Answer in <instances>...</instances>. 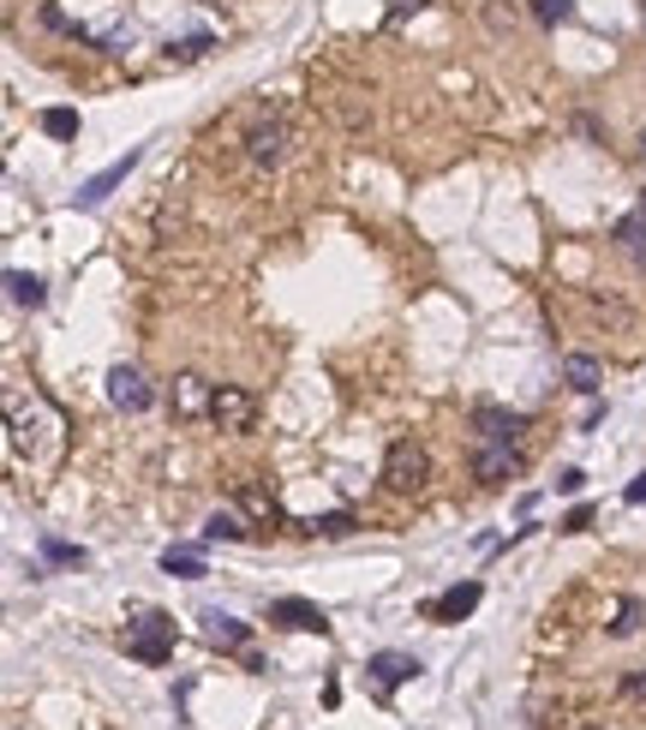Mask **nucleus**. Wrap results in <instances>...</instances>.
<instances>
[{
    "instance_id": "obj_15",
    "label": "nucleus",
    "mask_w": 646,
    "mask_h": 730,
    "mask_svg": "<svg viewBox=\"0 0 646 730\" xmlns=\"http://www.w3.org/2000/svg\"><path fill=\"white\" fill-rule=\"evenodd\" d=\"M204 539H210V545H240L246 539V509H216V515L204 521Z\"/></svg>"
},
{
    "instance_id": "obj_6",
    "label": "nucleus",
    "mask_w": 646,
    "mask_h": 730,
    "mask_svg": "<svg viewBox=\"0 0 646 730\" xmlns=\"http://www.w3.org/2000/svg\"><path fill=\"white\" fill-rule=\"evenodd\" d=\"M288 126L282 121H258L252 133H246V156H252V168H282L288 163Z\"/></svg>"
},
{
    "instance_id": "obj_24",
    "label": "nucleus",
    "mask_w": 646,
    "mask_h": 730,
    "mask_svg": "<svg viewBox=\"0 0 646 730\" xmlns=\"http://www.w3.org/2000/svg\"><path fill=\"white\" fill-rule=\"evenodd\" d=\"M533 19L539 24H563L569 19V0H533Z\"/></svg>"
},
{
    "instance_id": "obj_17",
    "label": "nucleus",
    "mask_w": 646,
    "mask_h": 730,
    "mask_svg": "<svg viewBox=\"0 0 646 730\" xmlns=\"http://www.w3.org/2000/svg\"><path fill=\"white\" fill-rule=\"evenodd\" d=\"M162 569H168L174 581H204V575H210L204 557H198V551H186V545H168V551H162Z\"/></svg>"
},
{
    "instance_id": "obj_27",
    "label": "nucleus",
    "mask_w": 646,
    "mask_h": 730,
    "mask_svg": "<svg viewBox=\"0 0 646 730\" xmlns=\"http://www.w3.org/2000/svg\"><path fill=\"white\" fill-rule=\"evenodd\" d=\"M586 486V473H581V467H569V473L563 479H556V491H569V498H575V491Z\"/></svg>"
},
{
    "instance_id": "obj_4",
    "label": "nucleus",
    "mask_w": 646,
    "mask_h": 730,
    "mask_svg": "<svg viewBox=\"0 0 646 730\" xmlns=\"http://www.w3.org/2000/svg\"><path fill=\"white\" fill-rule=\"evenodd\" d=\"M473 431H479V444H515V437L527 431V414L497 407V401H479L473 407Z\"/></svg>"
},
{
    "instance_id": "obj_25",
    "label": "nucleus",
    "mask_w": 646,
    "mask_h": 730,
    "mask_svg": "<svg viewBox=\"0 0 646 730\" xmlns=\"http://www.w3.org/2000/svg\"><path fill=\"white\" fill-rule=\"evenodd\" d=\"M623 700H646V670H628L623 677Z\"/></svg>"
},
{
    "instance_id": "obj_21",
    "label": "nucleus",
    "mask_w": 646,
    "mask_h": 730,
    "mask_svg": "<svg viewBox=\"0 0 646 730\" xmlns=\"http://www.w3.org/2000/svg\"><path fill=\"white\" fill-rule=\"evenodd\" d=\"M640 635V598H616V617H611V640Z\"/></svg>"
},
{
    "instance_id": "obj_16",
    "label": "nucleus",
    "mask_w": 646,
    "mask_h": 730,
    "mask_svg": "<svg viewBox=\"0 0 646 730\" xmlns=\"http://www.w3.org/2000/svg\"><path fill=\"white\" fill-rule=\"evenodd\" d=\"M616 246H623V252L646 270V216H640V210H628L623 222H616Z\"/></svg>"
},
{
    "instance_id": "obj_9",
    "label": "nucleus",
    "mask_w": 646,
    "mask_h": 730,
    "mask_svg": "<svg viewBox=\"0 0 646 730\" xmlns=\"http://www.w3.org/2000/svg\"><path fill=\"white\" fill-rule=\"evenodd\" d=\"M479 598H485L479 581H455L449 593H437L431 605H425V617H431V623H461V617H473Z\"/></svg>"
},
{
    "instance_id": "obj_18",
    "label": "nucleus",
    "mask_w": 646,
    "mask_h": 730,
    "mask_svg": "<svg viewBox=\"0 0 646 730\" xmlns=\"http://www.w3.org/2000/svg\"><path fill=\"white\" fill-rule=\"evenodd\" d=\"M7 294H12V305H24V312H37V305L49 300V288H42L37 275H24V270H7Z\"/></svg>"
},
{
    "instance_id": "obj_12",
    "label": "nucleus",
    "mask_w": 646,
    "mask_h": 730,
    "mask_svg": "<svg viewBox=\"0 0 646 730\" xmlns=\"http://www.w3.org/2000/svg\"><path fill=\"white\" fill-rule=\"evenodd\" d=\"M210 401H216V389L204 384L198 372H180V377H174V419H198V414H210Z\"/></svg>"
},
{
    "instance_id": "obj_10",
    "label": "nucleus",
    "mask_w": 646,
    "mask_h": 730,
    "mask_svg": "<svg viewBox=\"0 0 646 730\" xmlns=\"http://www.w3.org/2000/svg\"><path fill=\"white\" fill-rule=\"evenodd\" d=\"M108 401L121 407V414H144V407H150V384H144L138 365H114L108 372Z\"/></svg>"
},
{
    "instance_id": "obj_20",
    "label": "nucleus",
    "mask_w": 646,
    "mask_h": 730,
    "mask_svg": "<svg viewBox=\"0 0 646 730\" xmlns=\"http://www.w3.org/2000/svg\"><path fill=\"white\" fill-rule=\"evenodd\" d=\"M305 533H317V539H347V533H354V515H347V509H330V515H312V521H305Z\"/></svg>"
},
{
    "instance_id": "obj_28",
    "label": "nucleus",
    "mask_w": 646,
    "mask_h": 730,
    "mask_svg": "<svg viewBox=\"0 0 646 730\" xmlns=\"http://www.w3.org/2000/svg\"><path fill=\"white\" fill-rule=\"evenodd\" d=\"M419 7H425V0H389V24H402L407 12H419Z\"/></svg>"
},
{
    "instance_id": "obj_5",
    "label": "nucleus",
    "mask_w": 646,
    "mask_h": 730,
    "mask_svg": "<svg viewBox=\"0 0 646 730\" xmlns=\"http://www.w3.org/2000/svg\"><path fill=\"white\" fill-rule=\"evenodd\" d=\"M521 449L515 444H479V456H473V479L479 486H509V479L521 473Z\"/></svg>"
},
{
    "instance_id": "obj_13",
    "label": "nucleus",
    "mask_w": 646,
    "mask_h": 730,
    "mask_svg": "<svg viewBox=\"0 0 646 730\" xmlns=\"http://www.w3.org/2000/svg\"><path fill=\"white\" fill-rule=\"evenodd\" d=\"M204 635H210L222 653H246V635L252 629H246L240 617H228V611H204Z\"/></svg>"
},
{
    "instance_id": "obj_26",
    "label": "nucleus",
    "mask_w": 646,
    "mask_h": 730,
    "mask_svg": "<svg viewBox=\"0 0 646 730\" xmlns=\"http://www.w3.org/2000/svg\"><path fill=\"white\" fill-rule=\"evenodd\" d=\"M42 551H49V557H54V563H84V551H72V545H61V539H49V545H42Z\"/></svg>"
},
{
    "instance_id": "obj_3",
    "label": "nucleus",
    "mask_w": 646,
    "mask_h": 730,
    "mask_svg": "<svg viewBox=\"0 0 646 730\" xmlns=\"http://www.w3.org/2000/svg\"><path fill=\"white\" fill-rule=\"evenodd\" d=\"M210 419H216L222 431H252V419H258V396H252V389H240V384H216Z\"/></svg>"
},
{
    "instance_id": "obj_19",
    "label": "nucleus",
    "mask_w": 646,
    "mask_h": 730,
    "mask_svg": "<svg viewBox=\"0 0 646 730\" xmlns=\"http://www.w3.org/2000/svg\"><path fill=\"white\" fill-rule=\"evenodd\" d=\"M240 509H246L252 521H275V515H282V503H275L263 486H252V479H240Z\"/></svg>"
},
{
    "instance_id": "obj_11",
    "label": "nucleus",
    "mask_w": 646,
    "mask_h": 730,
    "mask_svg": "<svg viewBox=\"0 0 646 730\" xmlns=\"http://www.w3.org/2000/svg\"><path fill=\"white\" fill-rule=\"evenodd\" d=\"M365 670H372L377 695H389V689H402V682H414V677H419L425 665L414 659V653H377V659L365 665Z\"/></svg>"
},
{
    "instance_id": "obj_32",
    "label": "nucleus",
    "mask_w": 646,
    "mask_h": 730,
    "mask_svg": "<svg viewBox=\"0 0 646 730\" xmlns=\"http://www.w3.org/2000/svg\"><path fill=\"white\" fill-rule=\"evenodd\" d=\"M586 730H605V724H586Z\"/></svg>"
},
{
    "instance_id": "obj_2",
    "label": "nucleus",
    "mask_w": 646,
    "mask_h": 730,
    "mask_svg": "<svg viewBox=\"0 0 646 730\" xmlns=\"http://www.w3.org/2000/svg\"><path fill=\"white\" fill-rule=\"evenodd\" d=\"M425 479H431V456L414 444V437H395L384 449V486L389 491H419Z\"/></svg>"
},
{
    "instance_id": "obj_14",
    "label": "nucleus",
    "mask_w": 646,
    "mask_h": 730,
    "mask_svg": "<svg viewBox=\"0 0 646 730\" xmlns=\"http://www.w3.org/2000/svg\"><path fill=\"white\" fill-rule=\"evenodd\" d=\"M563 377H569V389H575V396H598V384H605V365H598L593 354H569L563 359Z\"/></svg>"
},
{
    "instance_id": "obj_30",
    "label": "nucleus",
    "mask_w": 646,
    "mask_h": 730,
    "mask_svg": "<svg viewBox=\"0 0 646 730\" xmlns=\"http://www.w3.org/2000/svg\"><path fill=\"white\" fill-rule=\"evenodd\" d=\"M623 503H646V473L628 479V491H623Z\"/></svg>"
},
{
    "instance_id": "obj_1",
    "label": "nucleus",
    "mask_w": 646,
    "mask_h": 730,
    "mask_svg": "<svg viewBox=\"0 0 646 730\" xmlns=\"http://www.w3.org/2000/svg\"><path fill=\"white\" fill-rule=\"evenodd\" d=\"M121 647H126V659H138V665H168L174 659V617L168 611H138V617L126 623Z\"/></svg>"
},
{
    "instance_id": "obj_23",
    "label": "nucleus",
    "mask_w": 646,
    "mask_h": 730,
    "mask_svg": "<svg viewBox=\"0 0 646 730\" xmlns=\"http://www.w3.org/2000/svg\"><path fill=\"white\" fill-rule=\"evenodd\" d=\"M204 54H210V36H186L168 49V61H204Z\"/></svg>"
},
{
    "instance_id": "obj_31",
    "label": "nucleus",
    "mask_w": 646,
    "mask_h": 730,
    "mask_svg": "<svg viewBox=\"0 0 646 730\" xmlns=\"http://www.w3.org/2000/svg\"><path fill=\"white\" fill-rule=\"evenodd\" d=\"M640 163H646V133H640Z\"/></svg>"
},
{
    "instance_id": "obj_22",
    "label": "nucleus",
    "mask_w": 646,
    "mask_h": 730,
    "mask_svg": "<svg viewBox=\"0 0 646 730\" xmlns=\"http://www.w3.org/2000/svg\"><path fill=\"white\" fill-rule=\"evenodd\" d=\"M42 133L72 144V138H79V114H72V108H42Z\"/></svg>"
},
{
    "instance_id": "obj_33",
    "label": "nucleus",
    "mask_w": 646,
    "mask_h": 730,
    "mask_svg": "<svg viewBox=\"0 0 646 730\" xmlns=\"http://www.w3.org/2000/svg\"><path fill=\"white\" fill-rule=\"evenodd\" d=\"M640 216H646V198H640Z\"/></svg>"
},
{
    "instance_id": "obj_8",
    "label": "nucleus",
    "mask_w": 646,
    "mask_h": 730,
    "mask_svg": "<svg viewBox=\"0 0 646 730\" xmlns=\"http://www.w3.org/2000/svg\"><path fill=\"white\" fill-rule=\"evenodd\" d=\"M138 156H144V150H126V156H121V163H108V168H102V174H91V180H84V186H79V198H72V204H79V210H96V204H102V198H108V192H114V186H126V174H132V168H138Z\"/></svg>"
},
{
    "instance_id": "obj_7",
    "label": "nucleus",
    "mask_w": 646,
    "mask_h": 730,
    "mask_svg": "<svg viewBox=\"0 0 646 730\" xmlns=\"http://www.w3.org/2000/svg\"><path fill=\"white\" fill-rule=\"evenodd\" d=\"M270 623L300 629V635H330V617H323L312 598H270Z\"/></svg>"
},
{
    "instance_id": "obj_29",
    "label": "nucleus",
    "mask_w": 646,
    "mask_h": 730,
    "mask_svg": "<svg viewBox=\"0 0 646 730\" xmlns=\"http://www.w3.org/2000/svg\"><path fill=\"white\" fill-rule=\"evenodd\" d=\"M586 521H593V509H569V521H563V533H586Z\"/></svg>"
}]
</instances>
